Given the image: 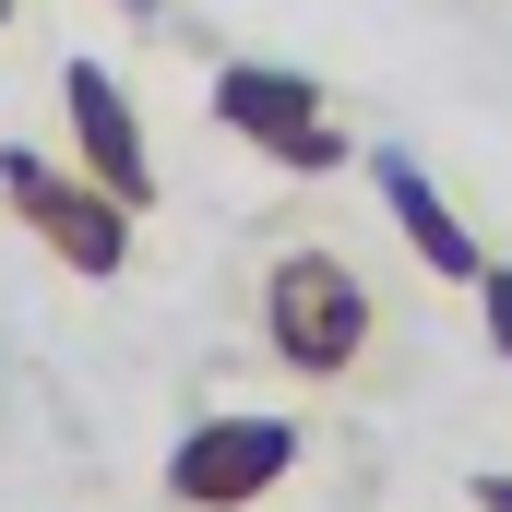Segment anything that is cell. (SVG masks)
I'll use <instances>...</instances> for the list:
<instances>
[{
    "label": "cell",
    "instance_id": "obj_1",
    "mask_svg": "<svg viewBox=\"0 0 512 512\" xmlns=\"http://www.w3.org/2000/svg\"><path fill=\"white\" fill-rule=\"evenodd\" d=\"M262 358L286 382H310V393H358L382 370V298H370V274L346 251H322V239L274 251L262 262Z\"/></svg>",
    "mask_w": 512,
    "mask_h": 512
},
{
    "label": "cell",
    "instance_id": "obj_2",
    "mask_svg": "<svg viewBox=\"0 0 512 512\" xmlns=\"http://www.w3.org/2000/svg\"><path fill=\"white\" fill-rule=\"evenodd\" d=\"M0 215L36 239V251L60 262V274H84V286H120L131 274V203H108L72 155H36V143H0Z\"/></svg>",
    "mask_w": 512,
    "mask_h": 512
},
{
    "label": "cell",
    "instance_id": "obj_3",
    "mask_svg": "<svg viewBox=\"0 0 512 512\" xmlns=\"http://www.w3.org/2000/svg\"><path fill=\"white\" fill-rule=\"evenodd\" d=\"M203 108L251 143L262 167H286V179H334L358 143L334 131V108H322V84L298 72V60H215V84H203Z\"/></svg>",
    "mask_w": 512,
    "mask_h": 512
},
{
    "label": "cell",
    "instance_id": "obj_4",
    "mask_svg": "<svg viewBox=\"0 0 512 512\" xmlns=\"http://www.w3.org/2000/svg\"><path fill=\"white\" fill-rule=\"evenodd\" d=\"M310 429L298 417H191L167 441V512H262L298 477Z\"/></svg>",
    "mask_w": 512,
    "mask_h": 512
},
{
    "label": "cell",
    "instance_id": "obj_5",
    "mask_svg": "<svg viewBox=\"0 0 512 512\" xmlns=\"http://www.w3.org/2000/svg\"><path fill=\"white\" fill-rule=\"evenodd\" d=\"M60 120H72V167H84L108 203L155 215V131H143V108L120 96L108 60H60Z\"/></svg>",
    "mask_w": 512,
    "mask_h": 512
},
{
    "label": "cell",
    "instance_id": "obj_6",
    "mask_svg": "<svg viewBox=\"0 0 512 512\" xmlns=\"http://www.w3.org/2000/svg\"><path fill=\"white\" fill-rule=\"evenodd\" d=\"M370 179H382V215L405 227V251L429 262L441 286H477V274H489V251H477V227H465V215L441 203V179H429V167H417L405 143H370Z\"/></svg>",
    "mask_w": 512,
    "mask_h": 512
},
{
    "label": "cell",
    "instance_id": "obj_7",
    "mask_svg": "<svg viewBox=\"0 0 512 512\" xmlns=\"http://www.w3.org/2000/svg\"><path fill=\"white\" fill-rule=\"evenodd\" d=\"M477 322H489V346L512 358V262L489 251V274H477Z\"/></svg>",
    "mask_w": 512,
    "mask_h": 512
},
{
    "label": "cell",
    "instance_id": "obj_8",
    "mask_svg": "<svg viewBox=\"0 0 512 512\" xmlns=\"http://www.w3.org/2000/svg\"><path fill=\"white\" fill-rule=\"evenodd\" d=\"M465 501H477V512H512V477H501V465H477V477H465Z\"/></svg>",
    "mask_w": 512,
    "mask_h": 512
},
{
    "label": "cell",
    "instance_id": "obj_9",
    "mask_svg": "<svg viewBox=\"0 0 512 512\" xmlns=\"http://www.w3.org/2000/svg\"><path fill=\"white\" fill-rule=\"evenodd\" d=\"M108 12H120L131 36H155V24H167V0H108Z\"/></svg>",
    "mask_w": 512,
    "mask_h": 512
},
{
    "label": "cell",
    "instance_id": "obj_10",
    "mask_svg": "<svg viewBox=\"0 0 512 512\" xmlns=\"http://www.w3.org/2000/svg\"><path fill=\"white\" fill-rule=\"evenodd\" d=\"M0 36H12V0H0Z\"/></svg>",
    "mask_w": 512,
    "mask_h": 512
}]
</instances>
